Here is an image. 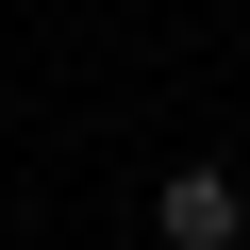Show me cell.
<instances>
[{
    "mask_svg": "<svg viewBox=\"0 0 250 250\" xmlns=\"http://www.w3.org/2000/svg\"><path fill=\"white\" fill-rule=\"evenodd\" d=\"M150 233H167V250H233V233H250V200H233L217 167H184V184L150 200Z\"/></svg>",
    "mask_w": 250,
    "mask_h": 250,
    "instance_id": "obj_1",
    "label": "cell"
}]
</instances>
